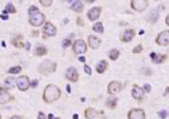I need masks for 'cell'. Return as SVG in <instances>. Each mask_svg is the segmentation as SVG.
I'll return each instance as SVG.
<instances>
[{"label": "cell", "mask_w": 169, "mask_h": 119, "mask_svg": "<svg viewBox=\"0 0 169 119\" xmlns=\"http://www.w3.org/2000/svg\"><path fill=\"white\" fill-rule=\"evenodd\" d=\"M119 56H120V52H119V50H110L109 51V59L115 61L119 59Z\"/></svg>", "instance_id": "obj_22"}, {"label": "cell", "mask_w": 169, "mask_h": 119, "mask_svg": "<svg viewBox=\"0 0 169 119\" xmlns=\"http://www.w3.org/2000/svg\"><path fill=\"white\" fill-rule=\"evenodd\" d=\"M9 119H22V118H20L19 115H13V117H10Z\"/></svg>", "instance_id": "obj_37"}, {"label": "cell", "mask_w": 169, "mask_h": 119, "mask_svg": "<svg viewBox=\"0 0 169 119\" xmlns=\"http://www.w3.org/2000/svg\"><path fill=\"white\" fill-rule=\"evenodd\" d=\"M134 37H135V31L134 29H126L124 32V34H122L121 41L122 42H130Z\"/></svg>", "instance_id": "obj_15"}, {"label": "cell", "mask_w": 169, "mask_h": 119, "mask_svg": "<svg viewBox=\"0 0 169 119\" xmlns=\"http://www.w3.org/2000/svg\"><path fill=\"white\" fill-rule=\"evenodd\" d=\"M165 23H167V25H169V14L167 15V19H165Z\"/></svg>", "instance_id": "obj_41"}, {"label": "cell", "mask_w": 169, "mask_h": 119, "mask_svg": "<svg viewBox=\"0 0 169 119\" xmlns=\"http://www.w3.org/2000/svg\"><path fill=\"white\" fill-rule=\"evenodd\" d=\"M61 96V90L57 85H53V84H49V85L46 86L44 91H43V100L46 103H53L59 99Z\"/></svg>", "instance_id": "obj_1"}, {"label": "cell", "mask_w": 169, "mask_h": 119, "mask_svg": "<svg viewBox=\"0 0 169 119\" xmlns=\"http://www.w3.org/2000/svg\"><path fill=\"white\" fill-rule=\"evenodd\" d=\"M17 86L20 91H27V90L30 88V80H29L28 76H19L17 79Z\"/></svg>", "instance_id": "obj_5"}, {"label": "cell", "mask_w": 169, "mask_h": 119, "mask_svg": "<svg viewBox=\"0 0 169 119\" xmlns=\"http://www.w3.org/2000/svg\"><path fill=\"white\" fill-rule=\"evenodd\" d=\"M0 119H1V115H0Z\"/></svg>", "instance_id": "obj_47"}, {"label": "cell", "mask_w": 169, "mask_h": 119, "mask_svg": "<svg viewBox=\"0 0 169 119\" xmlns=\"http://www.w3.org/2000/svg\"><path fill=\"white\" fill-rule=\"evenodd\" d=\"M57 34V28L54 27L52 23L47 22L44 24V28H43V36L46 37H54Z\"/></svg>", "instance_id": "obj_8"}, {"label": "cell", "mask_w": 169, "mask_h": 119, "mask_svg": "<svg viewBox=\"0 0 169 119\" xmlns=\"http://www.w3.org/2000/svg\"><path fill=\"white\" fill-rule=\"evenodd\" d=\"M149 5V0H131V8L136 11H144Z\"/></svg>", "instance_id": "obj_6"}, {"label": "cell", "mask_w": 169, "mask_h": 119, "mask_svg": "<svg viewBox=\"0 0 169 119\" xmlns=\"http://www.w3.org/2000/svg\"><path fill=\"white\" fill-rule=\"evenodd\" d=\"M159 117L162 119H165L167 118V112L165 110H162V112H159Z\"/></svg>", "instance_id": "obj_35"}, {"label": "cell", "mask_w": 169, "mask_h": 119, "mask_svg": "<svg viewBox=\"0 0 169 119\" xmlns=\"http://www.w3.org/2000/svg\"><path fill=\"white\" fill-rule=\"evenodd\" d=\"M127 118L129 119H145L147 115H145V112L140 108H136V109H131L127 114Z\"/></svg>", "instance_id": "obj_7"}, {"label": "cell", "mask_w": 169, "mask_h": 119, "mask_svg": "<svg viewBox=\"0 0 169 119\" xmlns=\"http://www.w3.org/2000/svg\"><path fill=\"white\" fill-rule=\"evenodd\" d=\"M37 119H47V115H46L43 112H39L38 113V118Z\"/></svg>", "instance_id": "obj_34"}, {"label": "cell", "mask_w": 169, "mask_h": 119, "mask_svg": "<svg viewBox=\"0 0 169 119\" xmlns=\"http://www.w3.org/2000/svg\"><path fill=\"white\" fill-rule=\"evenodd\" d=\"M96 115H97V112L94 108H87L84 110V118L86 119H95Z\"/></svg>", "instance_id": "obj_19"}, {"label": "cell", "mask_w": 169, "mask_h": 119, "mask_svg": "<svg viewBox=\"0 0 169 119\" xmlns=\"http://www.w3.org/2000/svg\"><path fill=\"white\" fill-rule=\"evenodd\" d=\"M122 85L119 81H111V82L109 84V86H107V92H109L110 95H115L116 92H119L121 90Z\"/></svg>", "instance_id": "obj_12"}, {"label": "cell", "mask_w": 169, "mask_h": 119, "mask_svg": "<svg viewBox=\"0 0 169 119\" xmlns=\"http://www.w3.org/2000/svg\"><path fill=\"white\" fill-rule=\"evenodd\" d=\"M56 67H57L56 62H53V61H51V60H44L38 66V71L42 75H49V74L56 71Z\"/></svg>", "instance_id": "obj_2"}, {"label": "cell", "mask_w": 169, "mask_h": 119, "mask_svg": "<svg viewBox=\"0 0 169 119\" xmlns=\"http://www.w3.org/2000/svg\"><path fill=\"white\" fill-rule=\"evenodd\" d=\"M44 20H46L44 14L37 13V14H34V15L29 17V24L33 25V27H40V25L44 24Z\"/></svg>", "instance_id": "obj_4"}, {"label": "cell", "mask_w": 169, "mask_h": 119, "mask_svg": "<svg viewBox=\"0 0 169 119\" xmlns=\"http://www.w3.org/2000/svg\"><path fill=\"white\" fill-rule=\"evenodd\" d=\"M78 77H80V75H78L77 70L75 67H68V70L66 71V79L71 82H76V81H78Z\"/></svg>", "instance_id": "obj_10"}, {"label": "cell", "mask_w": 169, "mask_h": 119, "mask_svg": "<svg viewBox=\"0 0 169 119\" xmlns=\"http://www.w3.org/2000/svg\"><path fill=\"white\" fill-rule=\"evenodd\" d=\"M156 43L159 46H168L169 45V31L160 32L156 37Z\"/></svg>", "instance_id": "obj_9"}, {"label": "cell", "mask_w": 169, "mask_h": 119, "mask_svg": "<svg viewBox=\"0 0 169 119\" xmlns=\"http://www.w3.org/2000/svg\"><path fill=\"white\" fill-rule=\"evenodd\" d=\"M1 19H4V20H7V19H8V17H7V15H4V14H3V15H1Z\"/></svg>", "instance_id": "obj_44"}, {"label": "cell", "mask_w": 169, "mask_h": 119, "mask_svg": "<svg viewBox=\"0 0 169 119\" xmlns=\"http://www.w3.org/2000/svg\"><path fill=\"white\" fill-rule=\"evenodd\" d=\"M78 61H81V62H84V61H86V59H84V57H82V56H80V59H78Z\"/></svg>", "instance_id": "obj_39"}, {"label": "cell", "mask_w": 169, "mask_h": 119, "mask_svg": "<svg viewBox=\"0 0 169 119\" xmlns=\"http://www.w3.org/2000/svg\"><path fill=\"white\" fill-rule=\"evenodd\" d=\"M150 57H151V60H153L154 63H162L163 61L165 60L164 55H158V53H154V52L150 55Z\"/></svg>", "instance_id": "obj_20"}, {"label": "cell", "mask_w": 169, "mask_h": 119, "mask_svg": "<svg viewBox=\"0 0 169 119\" xmlns=\"http://www.w3.org/2000/svg\"><path fill=\"white\" fill-rule=\"evenodd\" d=\"M72 50H73L76 55H83V53H86V51H87V45L84 41L77 39L72 43Z\"/></svg>", "instance_id": "obj_3"}, {"label": "cell", "mask_w": 169, "mask_h": 119, "mask_svg": "<svg viewBox=\"0 0 169 119\" xmlns=\"http://www.w3.org/2000/svg\"><path fill=\"white\" fill-rule=\"evenodd\" d=\"M88 45H90V47H91V48L96 50V48L100 47L101 41H100L98 37H96V36H90L88 37Z\"/></svg>", "instance_id": "obj_16"}, {"label": "cell", "mask_w": 169, "mask_h": 119, "mask_svg": "<svg viewBox=\"0 0 169 119\" xmlns=\"http://www.w3.org/2000/svg\"><path fill=\"white\" fill-rule=\"evenodd\" d=\"M83 70H84V72H86L87 75H91V67H90V66H87V65H84L83 66Z\"/></svg>", "instance_id": "obj_33"}, {"label": "cell", "mask_w": 169, "mask_h": 119, "mask_svg": "<svg viewBox=\"0 0 169 119\" xmlns=\"http://www.w3.org/2000/svg\"><path fill=\"white\" fill-rule=\"evenodd\" d=\"M116 105H118V99L116 98H109V99L106 100V106L110 109H114L116 108Z\"/></svg>", "instance_id": "obj_21"}, {"label": "cell", "mask_w": 169, "mask_h": 119, "mask_svg": "<svg viewBox=\"0 0 169 119\" xmlns=\"http://www.w3.org/2000/svg\"><path fill=\"white\" fill-rule=\"evenodd\" d=\"M143 90H144V92H150L151 91V86L149 85V84H145L144 88H143Z\"/></svg>", "instance_id": "obj_32"}, {"label": "cell", "mask_w": 169, "mask_h": 119, "mask_svg": "<svg viewBox=\"0 0 169 119\" xmlns=\"http://www.w3.org/2000/svg\"><path fill=\"white\" fill-rule=\"evenodd\" d=\"M106 68H107V62L105 60L100 61V62L96 65V71H97L98 74H104V72L106 71Z\"/></svg>", "instance_id": "obj_17"}, {"label": "cell", "mask_w": 169, "mask_h": 119, "mask_svg": "<svg viewBox=\"0 0 169 119\" xmlns=\"http://www.w3.org/2000/svg\"><path fill=\"white\" fill-rule=\"evenodd\" d=\"M20 71H22V66H13V67H10L9 70H8V72H9L10 75L19 74Z\"/></svg>", "instance_id": "obj_26"}, {"label": "cell", "mask_w": 169, "mask_h": 119, "mask_svg": "<svg viewBox=\"0 0 169 119\" xmlns=\"http://www.w3.org/2000/svg\"><path fill=\"white\" fill-rule=\"evenodd\" d=\"M34 55H36V56H44V55H47V48L43 47V46H39V47H37V50L34 51Z\"/></svg>", "instance_id": "obj_23"}, {"label": "cell", "mask_w": 169, "mask_h": 119, "mask_svg": "<svg viewBox=\"0 0 169 119\" xmlns=\"http://www.w3.org/2000/svg\"><path fill=\"white\" fill-rule=\"evenodd\" d=\"M71 9L73 11H77V13H81V11L83 10V3L81 1V0H76L73 4H72Z\"/></svg>", "instance_id": "obj_18"}, {"label": "cell", "mask_w": 169, "mask_h": 119, "mask_svg": "<svg viewBox=\"0 0 169 119\" xmlns=\"http://www.w3.org/2000/svg\"><path fill=\"white\" fill-rule=\"evenodd\" d=\"M84 1H86V3H90V4H91V3H94V1H96V0H84Z\"/></svg>", "instance_id": "obj_43"}, {"label": "cell", "mask_w": 169, "mask_h": 119, "mask_svg": "<svg viewBox=\"0 0 169 119\" xmlns=\"http://www.w3.org/2000/svg\"><path fill=\"white\" fill-rule=\"evenodd\" d=\"M101 14V8L100 7H95V8H91L87 13V19L91 20V22H95L96 19H98Z\"/></svg>", "instance_id": "obj_11"}, {"label": "cell", "mask_w": 169, "mask_h": 119, "mask_svg": "<svg viewBox=\"0 0 169 119\" xmlns=\"http://www.w3.org/2000/svg\"><path fill=\"white\" fill-rule=\"evenodd\" d=\"M156 20H158V13H156V11H151V14L149 15V22L154 23V22H156Z\"/></svg>", "instance_id": "obj_29"}, {"label": "cell", "mask_w": 169, "mask_h": 119, "mask_svg": "<svg viewBox=\"0 0 169 119\" xmlns=\"http://www.w3.org/2000/svg\"><path fill=\"white\" fill-rule=\"evenodd\" d=\"M141 51H143V46L141 45H138L136 47H134V50H133L134 53H140Z\"/></svg>", "instance_id": "obj_31"}, {"label": "cell", "mask_w": 169, "mask_h": 119, "mask_svg": "<svg viewBox=\"0 0 169 119\" xmlns=\"http://www.w3.org/2000/svg\"><path fill=\"white\" fill-rule=\"evenodd\" d=\"M53 119H61V118H53Z\"/></svg>", "instance_id": "obj_46"}, {"label": "cell", "mask_w": 169, "mask_h": 119, "mask_svg": "<svg viewBox=\"0 0 169 119\" xmlns=\"http://www.w3.org/2000/svg\"><path fill=\"white\" fill-rule=\"evenodd\" d=\"M131 96H133L135 100L141 101L143 98H144V90H143L140 86L134 85V86H133V90H131Z\"/></svg>", "instance_id": "obj_13"}, {"label": "cell", "mask_w": 169, "mask_h": 119, "mask_svg": "<svg viewBox=\"0 0 169 119\" xmlns=\"http://www.w3.org/2000/svg\"><path fill=\"white\" fill-rule=\"evenodd\" d=\"M4 82H5V85H7V86L11 88V86L17 85V79H14L13 76H9V77H7V79L4 80Z\"/></svg>", "instance_id": "obj_24"}, {"label": "cell", "mask_w": 169, "mask_h": 119, "mask_svg": "<svg viewBox=\"0 0 169 119\" xmlns=\"http://www.w3.org/2000/svg\"><path fill=\"white\" fill-rule=\"evenodd\" d=\"M48 118H49V119H53L54 117H53V115H52V114H49V115H48Z\"/></svg>", "instance_id": "obj_45"}, {"label": "cell", "mask_w": 169, "mask_h": 119, "mask_svg": "<svg viewBox=\"0 0 169 119\" xmlns=\"http://www.w3.org/2000/svg\"><path fill=\"white\" fill-rule=\"evenodd\" d=\"M81 19H82V18H77V23H78L80 25H82L83 23H82V20H81Z\"/></svg>", "instance_id": "obj_38"}, {"label": "cell", "mask_w": 169, "mask_h": 119, "mask_svg": "<svg viewBox=\"0 0 169 119\" xmlns=\"http://www.w3.org/2000/svg\"><path fill=\"white\" fill-rule=\"evenodd\" d=\"M37 13H39V10H38V8L36 7V5H32V7H29V9H28L29 17H30V15H34V14H37Z\"/></svg>", "instance_id": "obj_27"}, {"label": "cell", "mask_w": 169, "mask_h": 119, "mask_svg": "<svg viewBox=\"0 0 169 119\" xmlns=\"http://www.w3.org/2000/svg\"><path fill=\"white\" fill-rule=\"evenodd\" d=\"M24 46H25V48H27V50H29V48H30V45H29V43H28V42H27V43H25V45H24Z\"/></svg>", "instance_id": "obj_40"}, {"label": "cell", "mask_w": 169, "mask_h": 119, "mask_svg": "<svg viewBox=\"0 0 169 119\" xmlns=\"http://www.w3.org/2000/svg\"><path fill=\"white\" fill-rule=\"evenodd\" d=\"M30 85H32V86H37V85H38V82H37V81H33V82H32Z\"/></svg>", "instance_id": "obj_42"}, {"label": "cell", "mask_w": 169, "mask_h": 119, "mask_svg": "<svg viewBox=\"0 0 169 119\" xmlns=\"http://www.w3.org/2000/svg\"><path fill=\"white\" fill-rule=\"evenodd\" d=\"M39 3H40V5H42V7L48 8V7H51V5H52L53 0H39Z\"/></svg>", "instance_id": "obj_30"}, {"label": "cell", "mask_w": 169, "mask_h": 119, "mask_svg": "<svg viewBox=\"0 0 169 119\" xmlns=\"http://www.w3.org/2000/svg\"><path fill=\"white\" fill-rule=\"evenodd\" d=\"M14 100V96L8 91H0V104H7Z\"/></svg>", "instance_id": "obj_14"}, {"label": "cell", "mask_w": 169, "mask_h": 119, "mask_svg": "<svg viewBox=\"0 0 169 119\" xmlns=\"http://www.w3.org/2000/svg\"><path fill=\"white\" fill-rule=\"evenodd\" d=\"M92 29H94L96 33H102L104 32V25H102V23H95L94 24V27H92Z\"/></svg>", "instance_id": "obj_25"}, {"label": "cell", "mask_w": 169, "mask_h": 119, "mask_svg": "<svg viewBox=\"0 0 169 119\" xmlns=\"http://www.w3.org/2000/svg\"><path fill=\"white\" fill-rule=\"evenodd\" d=\"M69 45H71V41L69 39H66L65 42H63V47H68Z\"/></svg>", "instance_id": "obj_36"}, {"label": "cell", "mask_w": 169, "mask_h": 119, "mask_svg": "<svg viewBox=\"0 0 169 119\" xmlns=\"http://www.w3.org/2000/svg\"><path fill=\"white\" fill-rule=\"evenodd\" d=\"M15 8H14V5L13 4H8L7 5V8L4 9V13H15Z\"/></svg>", "instance_id": "obj_28"}]
</instances>
